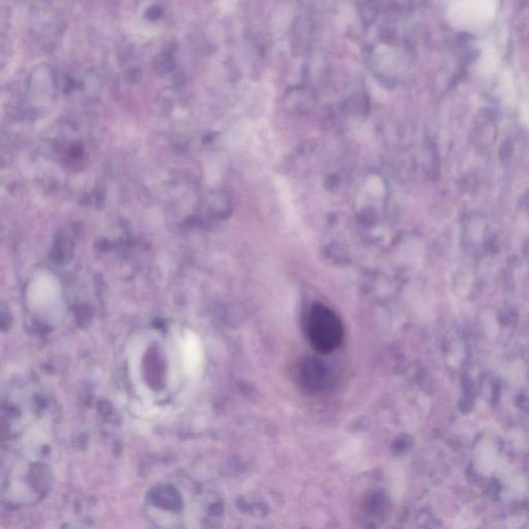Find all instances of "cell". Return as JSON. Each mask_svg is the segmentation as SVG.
Here are the masks:
<instances>
[{"label": "cell", "instance_id": "obj_1", "mask_svg": "<svg viewBox=\"0 0 529 529\" xmlns=\"http://www.w3.org/2000/svg\"><path fill=\"white\" fill-rule=\"evenodd\" d=\"M306 329L312 347L320 354L331 353L343 341L340 320L335 312L320 304H316L310 309Z\"/></svg>", "mask_w": 529, "mask_h": 529}, {"label": "cell", "instance_id": "obj_2", "mask_svg": "<svg viewBox=\"0 0 529 529\" xmlns=\"http://www.w3.org/2000/svg\"><path fill=\"white\" fill-rule=\"evenodd\" d=\"M495 6L492 2H456L449 10V18L455 26L463 29H474L482 26L494 16Z\"/></svg>", "mask_w": 529, "mask_h": 529}, {"label": "cell", "instance_id": "obj_3", "mask_svg": "<svg viewBox=\"0 0 529 529\" xmlns=\"http://www.w3.org/2000/svg\"><path fill=\"white\" fill-rule=\"evenodd\" d=\"M28 295L33 307L37 309L49 307L57 301L59 295L58 282L53 277L41 274L33 280Z\"/></svg>", "mask_w": 529, "mask_h": 529}, {"label": "cell", "instance_id": "obj_4", "mask_svg": "<svg viewBox=\"0 0 529 529\" xmlns=\"http://www.w3.org/2000/svg\"><path fill=\"white\" fill-rule=\"evenodd\" d=\"M182 351L185 372L189 376H195L199 372L202 362L201 343L195 333L189 332L185 335Z\"/></svg>", "mask_w": 529, "mask_h": 529}]
</instances>
